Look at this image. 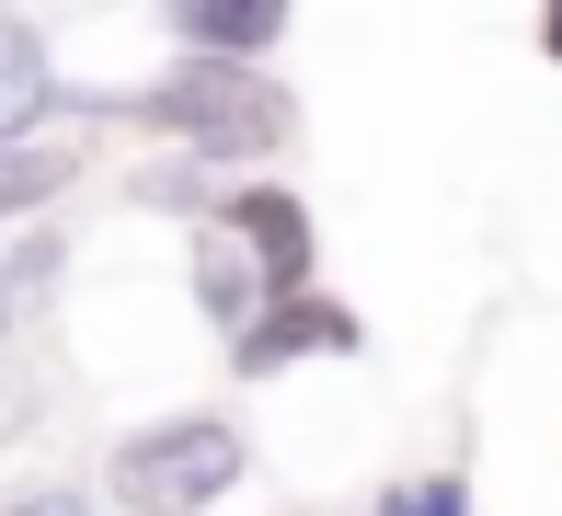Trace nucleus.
<instances>
[{"label": "nucleus", "mask_w": 562, "mask_h": 516, "mask_svg": "<svg viewBox=\"0 0 562 516\" xmlns=\"http://www.w3.org/2000/svg\"><path fill=\"white\" fill-rule=\"evenodd\" d=\"M126 115H138V126H161V138L184 149L195 172H229V161H276V149L299 138L288 92H276L265 69H218V58H184V69H161L149 92H126Z\"/></svg>", "instance_id": "obj_1"}, {"label": "nucleus", "mask_w": 562, "mask_h": 516, "mask_svg": "<svg viewBox=\"0 0 562 516\" xmlns=\"http://www.w3.org/2000/svg\"><path fill=\"white\" fill-rule=\"evenodd\" d=\"M241 471H252L241 425H218V413H161V425L115 436L104 494H115L126 516H207V505H218Z\"/></svg>", "instance_id": "obj_2"}, {"label": "nucleus", "mask_w": 562, "mask_h": 516, "mask_svg": "<svg viewBox=\"0 0 562 516\" xmlns=\"http://www.w3.org/2000/svg\"><path fill=\"white\" fill-rule=\"evenodd\" d=\"M207 229L265 276V299H311L322 288V229H311V206H299L288 184H218Z\"/></svg>", "instance_id": "obj_3"}, {"label": "nucleus", "mask_w": 562, "mask_h": 516, "mask_svg": "<svg viewBox=\"0 0 562 516\" xmlns=\"http://www.w3.org/2000/svg\"><path fill=\"white\" fill-rule=\"evenodd\" d=\"M299 356H356V310H334V299H265V322L229 345V368L241 379H276V368H299Z\"/></svg>", "instance_id": "obj_4"}, {"label": "nucleus", "mask_w": 562, "mask_h": 516, "mask_svg": "<svg viewBox=\"0 0 562 516\" xmlns=\"http://www.w3.org/2000/svg\"><path fill=\"white\" fill-rule=\"evenodd\" d=\"M69 103L58 81V58H46V35L23 12H0V149H35V126Z\"/></svg>", "instance_id": "obj_5"}, {"label": "nucleus", "mask_w": 562, "mask_h": 516, "mask_svg": "<svg viewBox=\"0 0 562 516\" xmlns=\"http://www.w3.org/2000/svg\"><path fill=\"white\" fill-rule=\"evenodd\" d=\"M172 35H184L195 58H218V69H252L276 35H288V12H276V0H184Z\"/></svg>", "instance_id": "obj_6"}, {"label": "nucleus", "mask_w": 562, "mask_h": 516, "mask_svg": "<svg viewBox=\"0 0 562 516\" xmlns=\"http://www.w3.org/2000/svg\"><path fill=\"white\" fill-rule=\"evenodd\" d=\"M195 310H207V322L229 333V345H241V333L265 322V276H252L241 253L218 242V229H195Z\"/></svg>", "instance_id": "obj_7"}, {"label": "nucleus", "mask_w": 562, "mask_h": 516, "mask_svg": "<svg viewBox=\"0 0 562 516\" xmlns=\"http://www.w3.org/2000/svg\"><path fill=\"white\" fill-rule=\"evenodd\" d=\"M69 172H81V161H69V149H0V229H23V218H35V206H58L69 195Z\"/></svg>", "instance_id": "obj_8"}, {"label": "nucleus", "mask_w": 562, "mask_h": 516, "mask_svg": "<svg viewBox=\"0 0 562 516\" xmlns=\"http://www.w3.org/2000/svg\"><path fill=\"white\" fill-rule=\"evenodd\" d=\"M368 516H471V482L459 471H414V482H391Z\"/></svg>", "instance_id": "obj_9"}, {"label": "nucleus", "mask_w": 562, "mask_h": 516, "mask_svg": "<svg viewBox=\"0 0 562 516\" xmlns=\"http://www.w3.org/2000/svg\"><path fill=\"white\" fill-rule=\"evenodd\" d=\"M0 516H104V505H92L81 482H35V494H12Z\"/></svg>", "instance_id": "obj_10"}, {"label": "nucleus", "mask_w": 562, "mask_h": 516, "mask_svg": "<svg viewBox=\"0 0 562 516\" xmlns=\"http://www.w3.org/2000/svg\"><path fill=\"white\" fill-rule=\"evenodd\" d=\"M551 46H562V23H551Z\"/></svg>", "instance_id": "obj_11"}]
</instances>
